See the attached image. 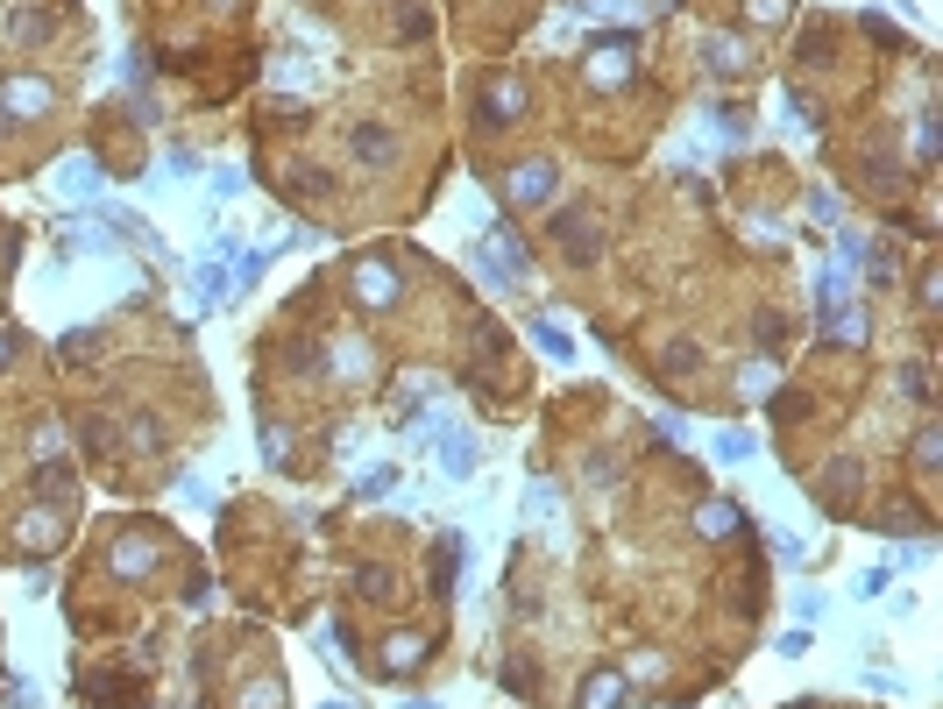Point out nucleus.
<instances>
[{
	"instance_id": "39448f33",
	"label": "nucleus",
	"mask_w": 943,
	"mask_h": 709,
	"mask_svg": "<svg viewBox=\"0 0 943 709\" xmlns=\"http://www.w3.org/2000/svg\"><path fill=\"white\" fill-rule=\"evenodd\" d=\"M8 107H15V114H29V107H50V86L22 78V86H8Z\"/></svg>"
},
{
	"instance_id": "20e7f679",
	"label": "nucleus",
	"mask_w": 943,
	"mask_h": 709,
	"mask_svg": "<svg viewBox=\"0 0 943 709\" xmlns=\"http://www.w3.org/2000/svg\"><path fill=\"white\" fill-rule=\"evenodd\" d=\"M617 702H624V681L617 674H596L589 695H582V709H617Z\"/></svg>"
},
{
	"instance_id": "423d86ee",
	"label": "nucleus",
	"mask_w": 943,
	"mask_h": 709,
	"mask_svg": "<svg viewBox=\"0 0 943 709\" xmlns=\"http://www.w3.org/2000/svg\"><path fill=\"white\" fill-rule=\"evenodd\" d=\"M468 468H476V447H468V440H447V476H468Z\"/></svg>"
},
{
	"instance_id": "6e6552de",
	"label": "nucleus",
	"mask_w": 943,
	"mask_h": 709,
	"mask_svg": "<svg viewBox=\"0 0 943 709\" xmlns=\"http://www.w3.org/2000/svg\"><path fill=\"white\" fill-rule=\"evenodd\" d=\"M780 8H788V0H752V22H780Z\"/></svg>"
},
{
	"instance_id": "0eeeda50",
	"label": "nucleus",
	"mask_w": 943,
	"mask_h": 709,
	"mask_svg": "<svg viewBox=\"0 0 943 709\" xmlns=\"http://www.w3.org/2000/svg\"><path fill=\"white\" fill-rule=\"evenodd\" d=\"M355 149H362L369 164H376V156H390V135H369V128H362V135H355Z\"/></svg>"
},
{
	"instance_id": "f257e3e1",
	"label": "nucleus",
	"mask_w": 943,
	"mask_h": 709,
	"mask_svg": "<svg viewBox=\"0 0 943 709\" xmlns=\"http://www.w3.org/2000/svg\"><path fill=\"white\" fill-rule=\"evenodd\" d=\"M511 199H518V206L554 199V164H525V171H518V185H511Z\"/></svg>"
},
{
	"instance_id": "7ed1b4c3",
	"label": "nucleus",
	"mask_w": 943,
	"mask_h": 709,
	"mask_svg": "<svg viewBox=\"0 0 943 709\" xmlns=\"http://www.w3.org/2000/svg\"><path fill=\"white\" fill-rule=\"evenodd\" d=\"M731 525H738V504H702L695 511V532H710V539H724Z\"/></svg>"
},
{
	"instance_id": "f03ea898",
	"label": "nucleus",
	"mask_w": 943,
	"mask_h": 709,
	"mask_svg": "<svg viewBox=\"0 0 943 709\" xmlns=\"http://www.w3.org/2000/svg\"><path fill=\"white\" fill-rule=\"evenodd\" d=\"M390 291H398V277H390L383 263H362V270H355V298H362V305H390Z\"/></svg>"
}]
</instances>
